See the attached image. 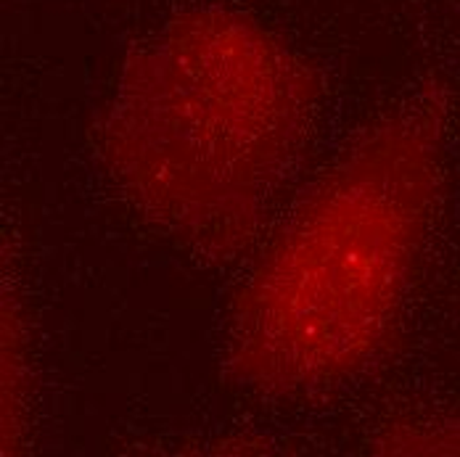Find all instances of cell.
Wrapping results in <instances>:
<instances>
[{"label": "cell", "mask_w": 460, "mask_h": 457, "mask_svg": "<svg viewBox=\"0 0 460 457\" xmlns=\"http://www.w3.org/2000/svg\"><path fill=\"white\" fill-rule=\"evenodd\" d=\"M445 185V103L426 95L344 151L235 296L230 375L268 397L339 386L384 360Z\"/></svg>", "instance_id": "6da1fadb"}, {"label": "cell", "mask_w": 460, "mask_h": 457, "mask_svg": "<svg viewBox=\"0 0 460 457\" xmlns=\"http://www.w3.org/2000/svg\"><path fill=\"white\" fill-rule=\"evenodd\" d=\"M22 328L8 299L3 302V447L16 450L22 434V412L27 397V363H24Z\"/></svg>", "instance_id": "3957f363"}, {"label": "cell", "mask_w": 460, "mask_h": 457, "mask_svg": "<svg viewBox=\"0 0 460 457\" xmlns=\"http://www.w3.org/2000/svg\"><path fill=\"white\" fill-rule=\"evenodd\" d=\"M318 101L313 69L260 22L193 8L125 58L98 148L146 220L230 259L299 164Z\"/></svg>", "instance_id": "7a4b0ae2"}, {"label": "cell", "mask_w": 460, "mask_h": 457, "mask_svg": "<svg viewBox=\"0 0 460 457\" xmlns=\"http://www.w3.org/2000/svg\"><path fill=\"white\" fill-rule=\"evenodd\" d=\"M373 453L386 455H431L450 453L460 455V428L456 426H400L384 434Z\"/></svg>", "instance_id": "277c9868"}]
</instances>
